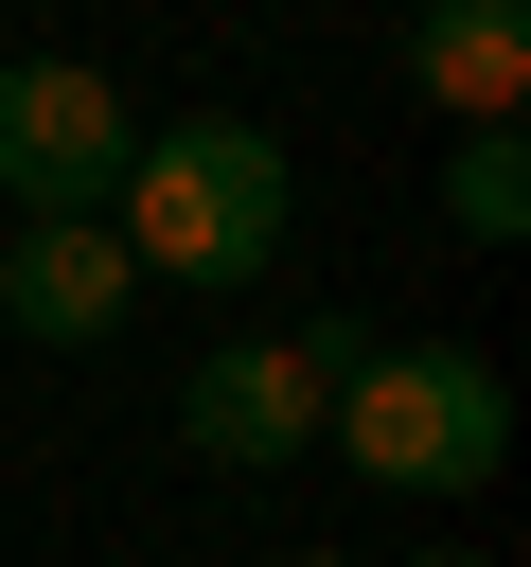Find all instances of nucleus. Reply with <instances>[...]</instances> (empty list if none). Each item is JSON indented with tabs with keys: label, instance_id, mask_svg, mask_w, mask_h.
I'll use <instances>...</instances> for the list:
<instances>
[{
	"label": "nucleus",
	"instance_id": "nucleus-1",
	"mask_svg": "<svg viewBox=\"0 0 531 567\" xmlns=\"http://www.w3.org/2000/svg\"><path fill=\"white\" fill-rule=\"evenodd\" d=\"M283 213H301V177H283V142H266L248 106L142 124V159H124V195H106L124 266H159V284H266V266H283Z\"/></svg>",
	"mask_w": 531,
	"mask_h": 567
},
{
	"label": "nucleus",
	"instance_id": "nucleus-2",
	"mask_svg": "<svg viewBox=\"0 0 531 567\" xmlns=\"http://www.w3.org/2000/svg\"><path fill=\"white\" fill-rule=\"evenodd\" d=\"M319 443H336L372 496H478V478L513 461V390H496V354H460V337H389V354L319 408Z\"/></svg>",
	"mask_w": 531,
	"mask_h": 567
},
{
	"label": "nucleus",
	"instance_id": "nucleus-3",
	"mask_svg": "<svg viewBox=\"0 0 531 567\" xmlns=\"http://www.w3.org/2000/svg\"><path fill=\"white\" fill-rule=\"evenodd\" d=\"M124 159H142V106H124L88 53H0V213H18V230L106 213Z\"/></svg>",
	"mask_w": 531,
	"mask_h": 567
},
{
	"label": "nucleus",
	"instance_id": "nucleus-4",
	"mask_svg": "<svg viewBox=\"0 0 531 567\" xmlns=\"http://www.w3.org/2000/svg\"><path fill=\"white\" fill-rule=\"evenodd\" d=\"M177 443H195L212 478H283V461L319 443V390H301V354H283V337H212V354L177 372Z\"/></svg>",
	"mask_w": 531,
	"mask_h": 567
},
{
	"label": "nucleus",
	"instance_id": "nucleus-5",
	"mask_svg": "<svg viewBox=\"0 0 531 567\" xmlns=\"http://www.w3.org/2000/svg\"><path fill=\"white\" fill-rule=\"evenodd\" d=\"M124 301H142V266H124V230H106V213H71V230H18V248H0V337H35V354L124 337Z\"/></svg>",
	"mask_w": 531,
	"mask_h": 567
},
{
	"label": "nucleus",
	"instance_id": "nucleus-6",
	"mask_svg": "<svg viewBox=\"0 0 531 567\" xmlns=\"http://www.w3.org/2000/svg\"><path fill=\"white\" fill-rule=\"evenodd\" d=\"M407 89L442 106V124H513L531 106V0H407Z\"/></svg>",
	"mask_w": 531,
	"mask_h": 567
},
{
	"label": "nucleus",
	"instance_id": "nucleus-7",
	"mask_svg": "<svg viewBox=\"0 0 531 567\" xmlns=\"http://www.w3.org/2000/svg\"><path fill=\"white\" fill-rule=\"evenodd\" d=\"M442 213H460V248H513L531 230V142L513 124H460L442 142Z\"/></svg>",
	"mask_w": 531,
	"mask_h": 567
},
{
	"label": "nucleus",
	"instance_id": "nucleus-8",
	"mask_svg": "<svg viewBox=\"0 0 531 567\" xmlns=\"http://www.w3.org/2000/svg\"><path fill=\"white\" fill-rule=\"evenodd\" d=\"M407 567H496V549H407Z\"/></svg>",
	"mask_w": 531,
	"mask_h": 567
},
{
	"label": "nucleus",
	"instance_id": "nucleus-9",
	"mask_svg": "<svg viewBox=\"0 0 531 567\" xmlns=\"http://www.w3.org/2000/svg\"><path fill=\"white\" fill-rule=\"evenodd\" d=\"M283 567H354V549H283Z\"/></svg>",
	"mask_w": 531,
	"mask_h": 567
}]
</instances>
